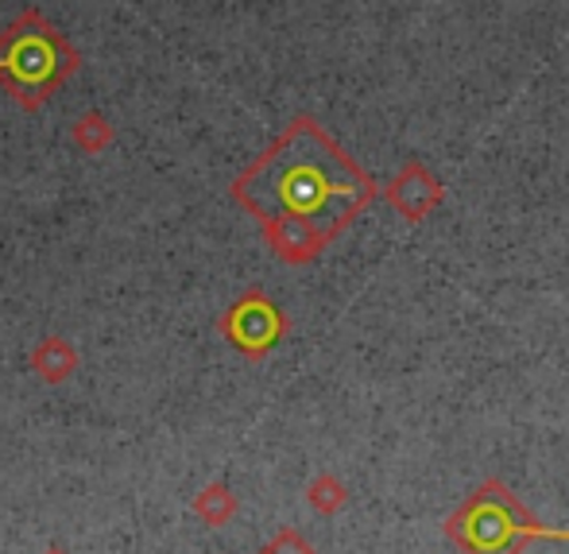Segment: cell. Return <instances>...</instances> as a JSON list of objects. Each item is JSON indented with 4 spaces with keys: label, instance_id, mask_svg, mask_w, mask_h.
I'll return each instance as SVG.
<instances>
[{
    "label": "cell",
    "instance_id": "cell-1",
    "mask_svg": "<svg viewBox=\"0 0 569 554\" xmlns=\"http://www.w3.org/2000/svg\"><path fill=\"white\" fill-rule=\"evenodd\" d=\"M237 195L256 214H268V221L307 225L330 237L372 198V182L315 120H295L291 132L237 182Z\"/></svg>",
    "mask_w": 569,
    "mask_h": 554
},
{
    "label": "cell",
    "instance_id": "cell-2",
    "mask_svg": "<svg viewBox=\"0 0 569 554\" xmlns=\"http://www.w3.org/2000/svg\"><path fill=\"white\" fill-rule=\"evenodd\" d=\"M446 535L465 554H523L527 540H569V527H542L519 496H511L500 481H488L450 516Z\"/></svg>",
    "mask_w": 569,
    "mask_h": 554
},
{
    "label": "cell",
    "instance_id": "cell-3",
    "mask_svg": "<svg viewBox=\"0 0 569 554\" xmlns=\"http://www.w3.org/2000/svg\"><path fill=\"white\" fill-rule=\"evenodd\" d=\"M78 67V55L59 39L39 12H23L0 36V82L23 109H36Z\"/></svg>",
    "mask_w": 569,
    "mask_h": 554
},
{
    "label": "cell",
    "instance_id": "cell-4",
    "mask_svg": "<svg viewBox=\"0 0 569 554\" xmlns=\"http://www.w3.org/2000/svg\"><path fill=\"white\" fill-rule=\"evenodd\" d=\"M240 323H244V330H237L240 345H252V342H271V334H276V315H271V307H244L240 310Z\"/></svg>",
    "mask_w": 569,
    "mask_h": 554
},
{
    "label": "cell",
    "instance_id": "cell-5",
    "mask_svg": "<svg viewBox=\"0 0 569 554\" xmlns=\"http://www.w3.org/2000/svg\"><path fill=\"white\" fill-rule=\"evenodd\" d=\"M74 140H78V148H86V151H101V148H109V140H113V128L106 125L101 112H86L74 128Z\"/></svg>",
    "mask_w": 569,
    "mask_h": 554
}]
</instances>
